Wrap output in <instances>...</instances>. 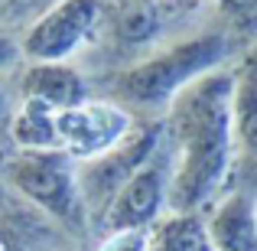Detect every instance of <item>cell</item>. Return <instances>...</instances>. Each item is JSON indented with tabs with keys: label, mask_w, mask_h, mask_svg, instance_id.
I'll list each match as a JSON object with an SVG mask.
<instances>
[{
	"label": "cell",
	"mask_w": 257,
	"mask_h": 251,
	"mask_svg": "<svg viewBox=\"0 0 257 251\" xmlns=\"http://www.w3.org/2000/svg\"><path fill=\"white\" fill-rule=\"evenodd\" d=\"M212 251H257V199L241 189H225L205 209Z\"/></svg>",
	"instance_id": "obj_9"
},
{
	"label": "cell",
	"mask_w": 257,
	"mask_h": 251,
	"mask_svg": "<svg viewBox=\"0 0 257 251\" xmlns=\"http://www.w3.org/2000/svg\"><path fill=\"white\" fill-rule=\"evenodd\" d=\"M150 251H212L205 212H176L166 209L150 228H147Z\"/></svg>",
	"instance_id": "obj_11"
},
{
	"label": "cell",
	"mask_w": 257,
	"mask_h": 251,
	"mask_svg": "<svg viewBox=\"0 0 257 251\" xmlns=\"http://www.w3.org/2000/svg\"><path fill=\"white\" fill-rule=\"evenodd\" d=\"M228 52H231L228 33H199V36L179 39L134 62L131 69L117 72L107 88V98L131 111L134 118L144 114L150 121H160L176 95L199 75L221 69Z\"/></svg>",
	"instance_id": "obj_2"
},
{
	"label": "cell",
	"mask_w": 257,
	"mask_h": 251,
	"mask_svg": "<svg viewBox=\"0 0 257 251\" xmlns=\"http://www.w3.org/2000/svg\"><path fill=\"white\" fill-rule=\"evenodd\" d=\"M160 144H163V118L160 121L137 118L131 131L114 147H107L104 153L88 157V160H75V183H78V196H82L91 232H98V225L104 219V212L111 209L114 196L160 150Z\"/></svg>",
	"instance_id": "obj_3"
},
{
	"label": "cell",
	"mask_w": 257,
	"mask_h": 251,
	"mask_svg": "<svg viewBox=\"0 0 257 251\" xmlns=\"http://www.w3.org/2000/svg\"><path fill=\"white\" fill-rule=\"evenodd\" d=\"M238 20H257V0H225Z\"/></svg>",
	"instance_id": "obj_18"
},
{
	"label": "cell",
	"mask_w": 257,
	"mask_h": 251,
	"mask_svg": "<svg viewBox=\"0 0 257 251\" xmlns=\"http://www.w3.org/2000/svg\"><path fill=\"white\" fill-rule=\"evenodd\" d=\"M56 4L59 0H7V20H13V23H23V20L36 23L46 10H52Z\"/></svg>",
	"instance_id": "obj_15"
},
{
	"label": "cell",
	"mask_w": 257,
	"mask_h": 251,
	"mask_svg": "<svg viewBox=\"0 0 257 251\" xmlns=\"http://www.w3.org/2000/svg\"><path fill=\"white\" fill-rule=\"evenodd\" d=\"M7 183L26 202L65 228H88L75 183V160L65 150H20L7 163Z\"/></svg>",
	"instance_id": "obj_4"
},
{
	"label": "cell",
	"mask_w": 257,
	"mask_h": 251,
	"mask_svg": "<svg viewBox=\"0 0 257 251\" xmlns=\"http://www.w3.org/2000/svg\"><path fill=\"white\" fill-rule=\"evenodd\" d=\"M228 189L257 199V49L234 72V166Z\"/></svg>",
	"instance_id": "obj_8"
},
{
	"label": "cell",
	"mask_w": 257,
	"mask_h": 251,
	"mask_svg": "<svg viewBox=\"0 0 257 251\" xmlns=\"http://www.w3.org/2000/svg\"><path fill=\"white\" fill-rule=\"evenodd\" d=\"M134 114L114 105L111 98H88L69 111L56 114L59 127V147L72 160H88L114 147L127 131L134 127Z\"/></svg>",
	"instance_id": "obj_7"
},
{
	"label": "cell",
	"mask_w": 257,
	"mask_h": 251,
	"mask_svg": "<svg viewBox=\"0 0 257 251\" xmlns=\"http://www.w3.org/2000/svg\"><path fill=\"white\" fill-rule=\"evenodd\" d=\"M88 98V82L72 62H26L20 75V101H36L56 114Z\"/></svg>",
	"instance_id": "obj_10"
},
{
	"label": "cell",
	"mask_w": 257,
	"mask_h": 251,
	"mask_svg": "<svg viewBox=\"0 0 257 251\" xmlns=\"http://www.w3.org/2000/svg\"><path fill=\"white\" fill-rule=\"evenodd\" d=\"M170 183H173V150L166 144V134H163V144L160 150L147 160L137 173L127 180V186L114 196L111 209L104 212L98 225V238L114 232H131V228H150L160 215L170 209Z\"/></svg>",
	"instance_id": "obj_5"
},
{
	"label": "cell",
	"mask_w": 257,
	"mask_h": 251,
	"mask_svg": "<svg viewBox=\"0 0 257 251\" xmlns=\"http://www.w3.org/2000/svg\"><path fill=\"white\" fill-rule=\"evenodd\" d=\"M166 26V4L163 0H131L114 10L111 30L127 49H144L157 43Z\"/></svg>",
	"instance_id": "obj_12"
},
{
	"label": "cell",
	"mask_w": 257,
	"mask_h": 251,
	"mask_svg": "<svg viewBox=\"0 0 257 251\" xmlns=\"http://www.w3.org/2000/svg\"><path fill=\"white\" fill-rule=\"evenodd\" d=\"M104 0H59L36 23L26 26L20 49L26 62H69L78 49L94 36Z\"/></svg>",
	"instance_id": "obj_6"
},
{
	"label": "cell",
	"mask_w": 257,
	"mask_h": 251,
	"mask_svg": "<svg viewBox=\"0 0 257 251\" xmlns=\"http://www.w3.org/2000/svg\"><path fill=\"white\" fill-rule=\"evenodd\" d=\"M107 4H114V7H120V4H131V0H107Z\"/></svg>",
	"instance_id": "obj_21"
},
{
	"label": "cell",
	"mask_w": 257,
	"mask_h": 251,
	"mask_svg": "<svg viewBox=\"0 0 257 251\" xmlns=\"http://www.w3.org/2000/svg\"><path fill=\"white\" fill-rule=\"evenodd\" d=\"M98 251H150V245H147V228H131V232L104 235Z\"/></svg>",
	"instance_id": "obj_14"
},
{
	"label": "cell",
	"mask_w": 257,
	"mask_h": 251,
	"mask_svg": "<svg viewBox=\"0 0 257 251\" xmlns=\"http://www.w3.org/2000/svg\"><path fill=\"white\" fill-rule=\"evenodd\" d=\"M166 7H189V4H199V0H163Z\"/></svg>",
	"instance_id": "obj_20"
},
{
	"label": "cell",
	"mask_w": 257,
	"mask_h": 251,
	"mask_svg": "<svg viewBox=\"0 0 257 251\" xmlns=\"http://www.w3.org/2000/svg\"><path fill=\"white\" fill-rule=\"evenodd\" d=\"M173 150L170 209L205 212L228 189L234 166V72L212 69L189 82L163 114Z\"/></svg>",
	"instance_id": "obj_1"
},
{
	"label": "cell",
	"mask_w": 257,
	"mask_h": 251,
	"mask_svg": "<svg viewBox=\"0 0 257 251\" xmlns=\"http://www.w3.org/2000/svg\"><path fill=\"white\" fill-rule=\"evenodd\" d=\"M0 251H20V248H17V241H13L7 232H0Z\"/></svg>",
	"instance_id": "obj_19"
},
{
	"label": "cell",
	"mask_w": 257,
	"mask_h": 251,
	"mask_svg": "<svg viewBox=\"0 0 257 251\" xmlns=\"http://www.w3.org/2000/svg\"><path fill=\"white\" fill-rule=\"evenodd\" d=\"M10 137L20 150H62L59 147L56 111L36 101H20L10 118Z\"/></svg>",
	"instance_id": "obj_13"
},
{
	"label": "cell",
	"mask_w": 257,
	"mask_h": 251,
	"mask_svg": "<svg viewBox=\"0 0 257 251\" xmlns=\"http://www.w3.org/2000/svg\"><path fill=\"white\" fill-rule=\"evenodd\" d=\"M23 59V49H20V39H13L10 33H0V72L13 69V65Z\"/></svg>",
	"instance_id": "obj_16"
},
{
	"label": "cell",
	"mask_w": 257,
	"mask_h": 251,
	"mask_svg": "<svg viewBox=\"0 0 257 251\" xmlns=\"http://www.w3.org/2000/svg\"><path fill=\"white\" fill-rule=\"evenodd\" d=\"M13 111H17V105H13V92L7 88L4 78H0V124H7V127H10Z\"/></svg>",
	"instance_id": "obj_17"
}]
</instances>
